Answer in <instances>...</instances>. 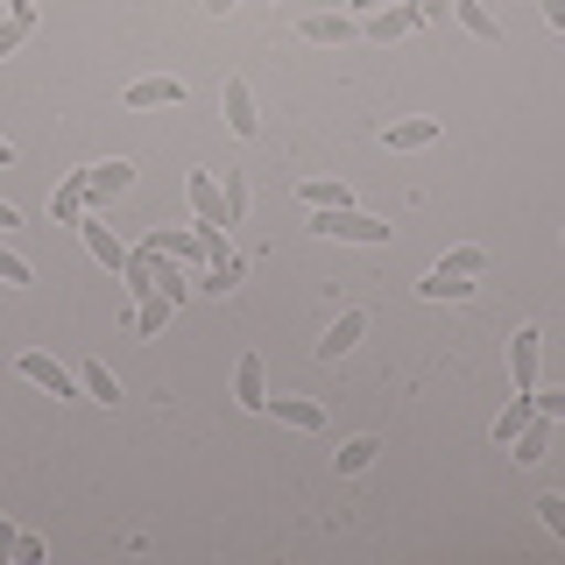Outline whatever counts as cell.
<instances>
[{"instance_id": "7", "label": "cell", "mask_w": 565, "mask_h": 565, "mask_svg": "<svg viewBox=\"0 0 565 565\" xmlns=\"http://www.w3.org/2000/svg\"><path fill=\"white\" fill-rule=\"evenodd\" d=\"M78 234H85V247H93V262H99V269H128V247H120L114 241V226H106V212H85V220H78Z\"/></svg>"}, {"instance_id": "32", "label": "cell", "mask_w": 565, "mask_h": 565, "mask_svg": "<svg viewBox=\"0 0 565 565\" xmlns=\"http://www.w3.org/2000/svg\"><path fill=\"white\" fill-rule=\"evenodd\" d=\"M0 558H14V523L0 516Z\"/></svg>"}, {"instance_id": "5", "label": "cell", "mask_w": 565, "mask_h": 565, "mask_svg": "<svg viewBox=\"0 0 565 565\" xmlns=\"http://www.w3.org/2000/svg\"><path fill=\"white\" fill-rule=\"evenodd\" d=\"M184 199H191V220H199V226H234V220H226V191H220V177H212V170H191L184 177Z\"/></svg>"}, {"instance_id": "34", "label": "cell", "mask_w": 565, "mask_h": 565, "mask_svg": "<svg viewBox=\"0 0 565 565\" xmlns=\"http://www.w3.org/2000/svg\"><path fill=\"white\" fill-rule=\"evenodd\" d=\"M0 8H8V14H29V22H35V0H0Z\"/></svg>"}, {"instance_id": "25", "label": "cell", "mask_w": 565, "mask_h": 565, "mask_svg": "<svg viewBox=\"0 0 565 565\" xmlns=\"http://www.w3.org/2000/svg\"><path fill=\"white\" fill-rule=\"evenodd\" d=\"M29 35H35V22H29V14H8V22H0V57H14V50H22Z\"/></svg>"}, {"instance_id": "37", "label": "cell", "mask_w": 565, "mask_h": 565, "mask_svg": "<svg viewBox=\"0 0 565 565\" xmlns=\"http://www.w3.org/2000/svg\"><path fill=\"white\" fill-rule=\"evenodd\" d=\"M205 8H212V14H226V8H234V0H205Z\"/></svg>"}, {"instance_id": "9", "label": "cell", "mask_w": 565, "mask_h": 565, "mask_svg": "<svg viewBox=\"0 0 565 565\" xmlns=\"http://www.w3.org/2000/svg\"><path fill=\"white\" fill-rule=\"evenodd\" d=\"M234 403H241V411H269V367H262V353H241V367H234Z\"/></svg>"}, {"instance_id": "4", "label": "cell", "mask_w": 565, "mask_h": 565, "mask_svg": "<svg viewBox=\"0 0 565 565\" xmlns=\"http://www.w3.org/2000/svg\"><path fill=\"white\" fill-rule=\"evenodd\" d=\"M14 375L35 382V388H50V396H78V388H85V382L57 361V353H22V361H14Z\"/></svg>"}, {"instance_id": "36", "label": "cell", "mask_w": 565, "mask_h": 565, "mask_svg": "<svg viewBox=\"0 0 565 565\" xmlns=\"http://www.w3.org/2000/svg\"><path fill=\"white\" fill-rule=\"evenodd\" d=\"M8 163H14V141H8V135H0V170H8Z\"/></svg>"}, {"instance_id": "10", "label": "cell", "mask_w": 565, "mask_h": 565, "mask_svg": "<svg viewBox=\"0 0 565 565\" xmlns=\"http://www.w3.org/2000/svg\"><path fill=\"white\" fill-rule=\"evenodd\" d=\"M85 177H93V212H106L120 191L135 184V163H128V156H114V163H85Z\"/></svg>"}, {"instance_id": "27", "label": "cell", "mask_w": 565, "mask_h": 565, "mask_svg": "<svg viewBox=\"0 0 565 565\" xmlns=\"http://www.w3.org/2000/svg\"><path fill=\"white\" fill-rule=\"evenodd\" d=\"M537 516H544V530L565 544V494H537Z\"/></svg>"}, {"instance_id": "38", "label": "cell", "mask_w": 565, "mask_h": 565, "mask_svg": "<svg viewBox=\"0 0 565 565\" xmlns=\"http://www.w3.org/2000/svg\"><path fill=\"white\" fill-rule=\"evenodd\" d=\"M417 8H431V14H438V0H417Z\"/></svg>"}, {"instance_id": "18", "label": "cell", "mask_w": 565, "mask_h": 565, "mask_svg": "<svg viewBox=\"0 0 565 565\" xmlns=\"http://www.w3.org/2000/svg\"><path fill=\"white\" fill-rule=\"evenodd\" d=\"M417 290H424V297H431V305H467V297H473V276H452V269H431V276H424V282H417Z\"/></svg>"}, {"instance_id": "29", "label": "cell", "mask_w": 565, "mask_h": 565, "mask_svg": "<svg viewBox=\"0 0 565 565\" xmlns=\"http://www.w3.org/2000/svg\"><path fill=\"white\" fill-rule=\"evenodd\" d=\"M0 282H29V262L14 247H0Z\"/></svg>"}, {"instance_id": "31", "label": "cell", "mask_w": 565, "mask_h": 565, "mask_svg": "<svg viewBox=\"0 0 565 565\" xmlns=\"http://www.w3.org/2000/svg\"><path fill=\"white\" fill-rule=\"evenodd\" d=\"M544 22H552V29L565 35V0H544Z\"/></svg>"}, {"instance_id": "19", "label": "cell", "mask_w": 565, "mask_h": 565, "mask_svg": "<svg viewBox=\"0 0 565 565\" xmlns=\"http://www.w3.org/2000/svg\"><path fill=\"white\" fill-rule=\"evenodd\" d=\"M452 14H459V29H467L473 43H502V22H494L481 0H452Z\"/></svg>"}, {"instance_id": "24", "label": "cell", "mask_w": 565, "mask_h": 565, "mask_svg": "<svg viewBox=\"0 0 565 565\" xmlns=\"http://www.w3.org/2000/svg\"><path fill=\"white\" fill-rule=\"evenodd\" d=\"M438 269H452V276H481V269H488V247H452Z\"/></svg>"}, {"instance_id": "33", "label": "cell", "mask_w": 565, "mask_h": 565, "mask_svg": "<svg viewBox=\"0 0 565 565\" xmlns=\"http://www.w3.org/2000/svg\"><path fill=\"white\" fill-rule=\"evenodd\" d=\"M375 8H388V0H347V14H375Z\"/></svg>"}, {"instance_id": "13", "label": "cell", "mask_w": 565, "mask_h": 565, "mask_svg": "<svg viewBox=\"0 0 565 565\" xmlns=\"http://www.w3.org/2000/svg\"><path fill=\"white\" fill-rule=\"evenodd\" d=\"M431 141H438V120H388V128H382V149H396V156L431 149Z\"/></svg>"}, {"instance_id": "15", "label": "cell", "mask_w": 565, "mask_h": 565, "mask_svg": "<svg viewBox=\"0 0 565 565\" xmlns=\"http://www.w3.org/2000/svg\"><path fill=\"white\" fill-rule=\"evenodd\" d=\"M552 452V417H530L516 438H509V459H523V467H537V459Z\"/></svg>"}, {"instance_id": "30", "label": "cell", "mask_w": 565, "mask_h": 565, "mask_svg": "<svg viewBox=\"0 0 565 565\" xmlns=\"http://www.w3.org/2000/svg\"><path fill=\"white\" fill-rule=\"evenodd\" d=\"M14 565H43V537H14Z\"/></svg>"}, {"instance_id": "3", "label": "cell", "mask_w": 565, "mask_h": 565, "mask_svg": "<svg viewBox=\"0 0 565 565\" xmlns=\"http://www.w3.org/2000/svg\"><path fill=\"white\" fill-rule=\"evenodd\" d=\"M537 361H544V332L516 326L509 332V375H516V396H537Z\"/></svg>"}, {"instance_id": "6", "label": "cell", "mask_w": 565, "mask_h": 565, "mask_svg": "<svg viewBox=\"0 0 565 565\" xmlns=\"http://www.w3.org/2000/svg\"><path fill=\"white\" fill-rule=\"evenodd\" d=\"M85 212H93V177L85 170H71L57 191H50V220H64V226H78Z\"/></svg>"}, {"instance_id": "23", "label": "cell", "mask_w": 565, "mask_h": 565, "mask_svg": "<svg viewBox=\"0 0 565 565\" xmlns=\"http://www.w3.org/2000/svg\"><path fill=\"white\" fill-rule=\"evenodd\" d=\"M78 382H85V396H93V403H114L120 396V382H114V367H106V361H85Z\"/></svg>"}, {"instance_id": "16", "label": "cell", "mask_w": 565, "mask_h": 565, "mask_svg": "<svg viewBox=\"0 0 565 565\" xmlns=\"http://www.w3.org/2000/svg\"><path fill=\"white\" fill-rule=\"evenodd\" d=\"M120 99H128L135 114H141V106H177V99H184V78H135Z\"/></svg>"}, {"instance_id": "26", "label": "cell", "mask_w": 565, "mask_h": 565, "mask_svg": "<svg viewBox=\"0 0 565 565\" xmlns=\"http://www.w3.org/2000/svg\"><path fill=\"white\" fill-rule=\"evenodd\" d=\"M220 191H226V220L241 226V212H247V177H241V170H226V184H220Z\"/></svg>"}, {"instance_id": "1", "label": "cell", "mask_w": 565, "mask_h": 565, "mask_svg": "<svg viewBox=\"0 0 565 565\" xmlns=\"http://www.w3.org/2000/svg\"><path fill=\"white\" fill-rule=\"evenodd\" d=\"M311 234H326V241H367V247H382L396 226L375 220V212H361V205H326V212H311Z\"/></svg>"}, {"instance_id": "12", "label": "cell", "mask_w": 565, "mask_h": 565, "mask_svg": "<svg viewBox=\"0 0 565 565\" xmlns=\"http://www.w3.org/2000/svg\"><path fill=\"white\" fill-rule=\"evenodd\" d=\"M269 417L290 424V431H326V411L311 396H269Z\"/></svg>"}, {"instance_id": "20", "label": "cell", "mask_w": 565, "mask_h": 565, "mask_svg": "<svg viewBox=\"0 0 565 565\" xmlns=\"http://www.w3.org/2000/svg\"><path fill=\"white\" fill-rule=\"evenodd\" d=\"M297 199H305L311 212H326V205H353V191H347V177H340V184H332V177H305Z\"/></svg>"}, {"instance_id": "17", "label": "cell", "mask_w": 565, "mask_h": 565, "mask_svg": "<svg viewBox=\"0 0 565 565\" xmlns=\"http://www.w3.org/2000/svg\"><path fill=\"white\" fill-rule=\"evenodd\" d=\"M170 318H177V305H170L163 290H156V297H141V305H135V318H128V332H135V340H156V332H163Z\"/></svg>"}, {"instance_id": "8", "label": "cell", "mask_w": 565, "mask_h": 565, "mask_svg": "<svg viewBox=\"0 0 565 565\" xmlns=\"http://www.w3.org/2000/svg\"><path fill=\"white\" fill-rule=\"evenodd\" d=\"M220 114H226V128H234L241 141L262 128V114H255V93H247V78H226V85H220Z\"/></svg>"}, {"instance_id": "22", "label": "cell", "mask_w": 565, "mask_h": 565, "mask_svg": "<svg viewBox=\"0 0 565 565\" xmlns=\"http://www.w3.org/2000/svg\"><path fill=\"white\" fill-rule=\"evenodd\" d=\"M375 452H382V438H347V446L332 452V467H340V473H367V467H375Z\"/></svg>"}, {"instance_id": "28", "label": "cell", "mask_w": 565, "mask_h": 565, "mask_svg": "<svg viewBox=\"0 0 565 565\" xmlns=\"http://www.w3.org/2000/svg\"><path fill=\"white\" fill-rule=\"evenodd\" d=\"M537 417H552V424H565V388H537Z\"/></svg>"}, {"instance_id": "2", "label": "cell", "mask_w": 565, "mask_h": 565, "mask_svg": "<svg viewBox=\"0 0 565 565\" xmlns=\"http://www.w3.org/2000/svg\"><path fill=\"white\" fill-rule=\"evenodd\" d=\"M424 22H431V8H417V0H388V8L361 14V35H367V43H403V35H417Z\"/></svg>"}, {"instance_id": "11", "label": "cell", "mask_w": 565, "mask_h": 565, "mask_svg": "<svg viewBox=\"0 0 565 565\" xmlns=\"http://www.w3.org/2000/svg\"><path fill=\"white\" fill-rule=\"evenodd\" d=\"M361 332H367V311H340V318H332V332L318 340V361H340V353H353V347H361Z\"/></svg>"}, {"instance_id": "14", "label": "cell", "mask_w": 565, "mask_h": 565, "mask_svg": "<svg viewBox=\"0 0 565 565\" xmlns=\"http://www.w3.org/2000/svg\"><path fill=\"white\" fill-rule=\"evenodd\" d=\"M297 35H305V43H353V35H361V22H353V14H305V22H297Z\"/></svg>"}, {"instance_id": "35", "label": "cell", "mask_w": 565, "mask_h": 565, "mask_svg": "<svg viewBox=\"0 0 565 565\" xmlns=\"http://www.w3.org/2000/svg\"><path fill=\"white\" fill-rule=\"evenodd\" d=\"M8 226H22V212H14V205H0V234H8Z\"/></svg>"}, {"instance_id": "21", "label": "cell", "mask_w": 565, "mask_h": 565, "mask_svg": "<svg viewBox=\"0 0 565 565\" xmlns=\"http://www.w3.org/2000/svg\"><path fill=\"white\" fill-rule=\"evenodd\" d=\"M530 417H537V396H509V411L494 417V446H509V438H516Z\"/></svg>"}]
</instances>
